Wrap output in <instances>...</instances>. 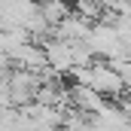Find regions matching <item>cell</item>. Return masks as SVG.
<instances>
[{
    "instance_id": "6da1fadb",
    "label": "cell",
    "mask_w": 131,
    "mask_h": 131,
    "mask_svg": "<svg viewBox=\"0 0 131 131\" xmlns=\"http://www.w3.org/2000/svg\"><path fill=\"white\" fill-rule=\"evenodd\" d=\"M85 85H89L92 92H98L101 98H104V95H110V98H113V95H122V92H125L122 79H119L110 67L104 64V61H95V64L89 67V82H85Z\"/></svg>"
},
{
    "instance_id": "7a4b0ae2",
    "label": "cell",
    "mask_w": 131,
    "mask_h": 131,
    "mask_svg": "<svg viewBox=\"0 0 131 131\" xmlns=\"http://www.w3.org/2000/svg\"><path fill=\"white\" fill-rule=\"evenodd\" d=\"M67 98L73 101L76 113H82V116H98L101 110L107 107V101L101 98L98 92H92L89 85H70L67 89Z\"/></svg>"
}]
</instances>
